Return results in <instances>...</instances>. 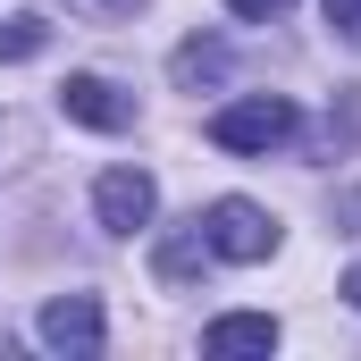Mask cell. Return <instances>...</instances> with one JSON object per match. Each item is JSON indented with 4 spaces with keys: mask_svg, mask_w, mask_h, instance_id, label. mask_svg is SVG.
Segmentation results:
<instances>
[{
    "mask_svg": "<svg viewBox=\"0 0 361 361\" xmlns=\"http://www.w3.org/2000/svg\"><path fill=\"white\" fill-rule=\"evenodd\" d=\"M294 135H302V109H294L286 92H244V101L210 109V143H219V152H277V143H294Z\"/></svg>",
    "mask_w": 361,
    "mask_h": 361,
    "instance_id": "6da1fadb",
    "label": "cell"
},
{
    "mask_svg": "<svg viewBox=\"0 0 361 361\" xmlns=\"http://www.w3.org/2000/svg\"><path fill=\"white\" fill-rule=\"evenodd\" d=\"M202 235H210L219 261H244V269L277 252V219L261 210V202H244V193H219V202L202 210Z\"/></svg>",
    "mask_w": 361,
    "mask_h": 361,
    "instance_id": "7a4b0ae2",
    "label": "cell"
},
{
    "mask_svg": "<svg viewBox=\"0 0 361 361\" xmlns=\"http://www.w3.org/2000/svg\"><path fill=\"white\" fill-rule=\"evenodd\" d=\"M152 210H160V185L143 177V169H109V177L92 185V219H101L109 235H143Z\"/></svg>",
    "mask_w": 361,
    "mask_h": 361,
    "instance_id": "3957f363",
    "label": "cell"
},
{
    "mask_svg": "<svg viewBox=\"0 0 361 361\" xmlns=\"http://www.w3.org/2000/svg\"><path fill=\"white\" fill-rule=\"evenodd\" d=\"M34 336H42L51 353H101V336H109L101 294H51V302H42V319H34Z\"/></svg>",
    "mask_w": 361,
    "mask_h": 361,
    "instance_id": "277c9868",
    "label": "cell"
},
{
    "mask_svg": "<svg viewBox=\"0 0 361 361\" xmlns=\"http://www.w3.org/2000/svg\"><path fill=\"white\" fill-rule=\"evenodd\" d=\"M59 109H68L76 126H92V135H126V126H135V92H118L109 76H68V85H59Z\"/></svg>",
    "mask_w": 361,
    "mask_h": 361,
    "instance_id": "5b68a950",
    "label": "cell"
},
{
    "mask_svg": "<svg viewBox=\"0 0 361 361\" xmlns=\"http://www.w3.org/2000/svg\"><path fill=\"white\" fill-rule=\"evenodd\" d=\"M202 353L210 361H244V353H277V319L269 311H227L202 328Z\"/></svg>",
    "mask_w": 361,
    "mask_h": 361,
    "instance_id": "8992f818",
    "label": "cell"
},
{
    "mask_svg": "<svg viewBox=\"0 0 361 361\" xmlns=\"http://www.w3.org/2000/svg\"><path fill=\"white\" fill-rule=\"evenodd\" d=\"M202 261H219V252H210L202 210H193L185 227H169V235H160V261H152V269H160V286H193V277H202Z\"/></svg>",
    "mask_w": 361,
    "mask_h": 361,
    "instance_id": "52a82bcc",
    "label": "cell"
},
{
    "mask_svg": "<svg viewBox=\"0 0 361 361\" xmlns=\"http://www.w3.org/2000/svg\"><path fill=\"white\" fill-rule=\"evenodd\" d=\"M169 76H177L185 92L219 85V76H227V42H219V34H193V42H177V59H169Z\"/></svg>",
    "mask_w": 361,
    "mask_h": 361,
    "instance_id": "ba28073f",
    "label": "cell"
},
{
    "mask_svg": "<svg viewBox=\"0 0 361 361\" xmlns=\"http://www.w3.org/2000/svg\"><path fill=\"white\" fill-rule=\"evenodd\" d=\"M42 51H51V17H34V8L0 17V68H17V59H42Z\"/></svg>",
    "mask_w": 361,
    "mask_h": 361,
    "instance_id": "9c48e42d",
    "label": "cell"
},
{
    "mask_svg": "<svg viewBox=\"0 0 361 361\" xmlns=\"http://www.w3.org/2000/svg\"><path fill=\"white\" fill-rule=\"evenodd\" d=\"M68 8H76V17H92V25H126L143 0H68Z\"/></svg>",
    "mask_w": 361,
    "mask_h": 361,
    "instance_id": "30bf717a",
    "label": "cell"
},
{
    "mask_svg": "<svg viewBox=\"0 0 361 361\" xmlns=\"http://www.w3.org/2000/svg\"><path fill=\"white\" fill-rule=\"evenodd\" d=\"M328 25H336V34H353V25H361V0H328Z\"/></svg>",
    "mask_w": 361,
    "mask_h": 361,
    "instance_id": "8fae6325",
    "label": "cell"
},
{
    "mask_svg": "<svg viewBox=\"0 0 361 361\" xmlns=\"http://www.w3.org/2000/svg\"><path fill=\"white\" fill-rule=\"evenodd\" d=\"M227 8H235V17H252V25H261V17H277V8H286V0H227Z\"/></svg>",
    "mask_w": 361,
    "mask_h": 361,
    "instance_id": "7c38bea8",
    "label": "cell"
},
{
    "mask_svg": "<svg viewBox=\"0 0 361 361\" xmlns=\"http://www.w3.org/2000/svg\"><path fill=\"white\" fill-rule=\"evenodd\" d=\"M336 219H345V235H361V193H336Z\"/></svg>",
    "mask_w": 361,
    "mask_h": 361,
    "instance_id": "4fadbf2b",
    "label": "cell"
},
{
    "mask_svg": "<svg viewBox=\"0 0 361 361\" xmlns=\"http://www.w3.org/2000/svg\"><path fill=\"white\" fill-rule=\"evenodd\" d=\"M345 302H353V311H361V261H353V269H345Z\"/></svg>",
    "mask_w": 361,
    "mask_h": 361,
    "instance_id": "5bb4252c",
    "label": "cell"
}]
</instances>
